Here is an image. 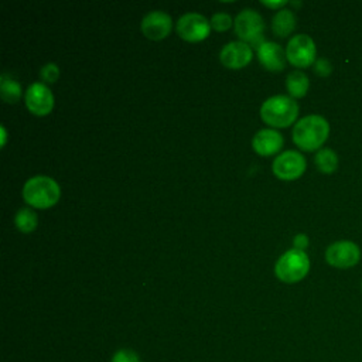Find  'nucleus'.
Returning a JSON list of instances; mask_svg holds the SVG:
<instances>
[{
    "instance_id": "4",
    "label": "nucleus",
    "mask_w": 362,
    "mask_h": 362,
    "mask_svg": "<svg viewBox=\"0 0 362 362\" xmlns=\"http://www.w3.org/2000/svg\"><path fill=\"white\" fill-rule=\"evenodd\" d=\"M310 270V259L304 250L290 249L283 253L274 266V273L283 283H297L303 280Z\"/></svg>"
},
{
    "instance_id": "24",
    "label": "nucleus",
    "mask_w": 362,
    "mask_h": 362,
    "mask_svg": "<svg viewBox=\"0 0 362 362\" xmlns=\"http://www.w3.org/2000/svg\"><path fill=\"white\" fill-rule=\"evenodd\" d=\"M293 245H294V249H298V250L307 249V246H308V236L304 235V233L296 235L294 239H293Z\"/></svg>"
},
{
    "instance_id": "5",
    "label": "nucleus",
    "mask_w": 362,
    "mask_h": 362,
    "mask_svg": "<svg viewBox=\"0 0 362 362\" xmlns=\"http://www.w3.org/2000/svg\"><path fill=\"white\" fill-rule=\"evenodd\" d=\"M233 27H235V34L246 44H249L250 47H255L256 49L266 42L264 41V21L262 18V16L253 10V8H245L242 10L235 21H233Z\"/></svg>"
},
{
    "instance_id": "11",
    "label": "nucleus",
    "mask_w": 362,
    "mask_h": 362,
    "mask_svg": "<svg viewBox=\"0 0 362 362\" xmlns=\"http://www.w3.org/2000/svg\"><path fill=\"white\" fill-rule=\"evenodd\" d=\"M253 58V51L249 44L243 41H232L226 44L219 54V59L223 66L229 69L245 68Z\"/></svg>"
},
{
    "instance_id": "23",
    "label": "nucleus",
    "mask_w": 362,
    "mask_h": 362,
    "mask_svg": "<svg viewBox=\"0 0 362 362\" xmlns=\"http://www.w3.org/2000/svg\"><path fill=\"white\" fill-rule=\"evenodd\" d=\"M314 72L318 75V76H328L331 72H332V65L328 59L325 58H318L315 62H314Z\"/></svg>"
},
{
    "instance_id": "20",
    "label": "nucleus",
    "mask_w": 362,
    "mask_h": 362,
    "mask_svg": "<svg viewBox=\"0 0 362 362\" xmlns=\"http://www.w3.org/2000/svg\"><path fill=\"white\" fill-rule=\"evenodd\" d=\"M209 23H211V28H214V30L218 31V33L226 31V30L230 28L232 24H233L230 16L226 14V13H216V14H214V16L211 17V21H209Z\"/></svg>"
},
{
    "instance_id": "21",
    "label": "nucleus",
    "mask_w": 362,
    "mask_h": 362,
    "mask_svg": "<svg viewBox=\"0 0 362 362\" xmlns=\"http://www.w3.org/2000/svg\"><path fill=\"white\" fill-rule=\"evenodd\" d=\"M40 76H41V79H42L44 82H47V83L55 82V81L58 79V76H59V68H58V65H57V64H52V62L45 64V65L41 68V71H40Z\"/></svg>"
},
{
    "instance_id": "14",
    "label": "nucleus",
    "mask_w": 362,
    "mask_h": 362,
    "mask_svg": "<svg viewBox=\"0 0 362 362\" xmlns=\"http://www.w3.org/2000/svg\"><path fill=\"white\" fill-rule=\"evenodd\" d=\"M259 62L272 72H280L286 66V51L277 42H263L257 48Z\"/></svg>"
},
{
    "instance_id": "17",
    "label": "nucleus",
    "mask_w": 362,
    "mask_h": 362,
    "mask_svg": "<svg viewBox=\"0 0 362 362\" xmlns=\"http://www.w3.org/2000/svg\"><path fill=\"white\" fill-rule=\"evenodd\" d=\"M314 163L322 174H332L338 168V156L331 148H320L314 157Z\"/></svg>"
},
{
    "instance_id": "6",
    "label": "nucleus",
    "mask_w": 362,
    "mask_h": 362,
    "mask_svg": "<svg viewBox=\"0 0 362 362\" xmlns=\"http://www.w3.org/2000/svg\"><path fill=\"white\" fill-rule=\"evenodd\" d=\"M317 48L313 38L307 34L294 35L286 47V58L296 68H307L317 59Z\"/></svg>"
},
{
    "instance_id": "9",
    "label": "nucleus",
    "mask_w": 362,
    "mask_h": 362,
    "mask_svg": "<svg viewBox=\"0 0 362 362\" xmlns=\"http://www.w3.org/2000/svg\"><path fill=\"white\" fill-rule=\"evenodd\" d=\"M361 259L359 246L351 240H338L325 250V260L337 269H348L358 264Z\"/></svg>"
},
{
    "instance_id": "22",
    "label": "nucleus",
    "mask_w": 362,
    "mask_h": 362,
    "mask_svg": "<svg viewBox=\"0 0 362 362\" xmlns=\"http://www.w3.org/2000/svg\"><path fill=\"white\" fill-rule=\"evenodd\" d=\"M112 362H141V361L136 352L130 349H120L113 355Z\"/></svg>"
},
{
    "instance_id": "25",
    "label": "nucleus",
    "mask_w": 362,
    "mask_h": 362,
    "mask_svg": "<svg viewBox=\"0 0 362 362\" xmlns=\"http://www.w3.org/2000/svg\"><path fill=\"white\" fill-rule=\"evenodd\" d=\"M262 4H264L266 7L273 8V10H281V7L287 4V1L286 0H280V1H266V0H263Z\"/></svg>"
},
{
    "instance_id": "7",
    "label": "nucleus",
    "mask_w": 362,
    "mask_h": 362,
    "mask_svg": "<svg viewBox=\"0 0 362 362\" xmlns=\"http://www.w3.org/2000/svg\"><path fill=\"white\" fill-rule=\"evenodd\" d=\"M307 167L304 156L296 150H287L279 154L272 164L273 174L283 181H293L300 178Z\"/></svg>"
},
{
    "instance_id": "3",
    "label": "nucleus",
    "mask_w": 362,
    "mask_h": 362,
    "mask_svg": "<svg viewBox=\"0 0 362 362\" xmlns=\"http://www.w3.org/2000/svg\"><path fill=\"white\" fill-rule=\"evenodd\" d=\"M298 116L297 102L287 95H276L260 106V117L272 127H288Z\"/></svg>"
},
{
    "instance_id": "8",
    "label": "nucleus",
    "mask_w": 362,
    "mask_h": 362,
    "mask_svg": "<svg viewBox=\"0 0 362 362\" xmlns=\"http://www.w3.org/2000/svg\"><path fill=\"white\" fill-rule=\"evenodd\" d=\"M177 34L188 42H199L211 33V23L199 13H187L177 21Z\"/></svg>"
},
{
    "instance_id": "16",
    "label": "nucleus",
    "mask_w": 362,
    "mask_h": 362,
    "mask_svg": "<svg viewBox=\"0 0 362 362\" xmlns=\"http://www.w3.org/2000/svg\"><path fill=\"white\" fill-rule=\"evenodd\" d=\"M286 88L293 99L303 98L307 95L310 88L308 76L301 71H291L286 78Z\"/></svg>"
},
{
    "instance_id": "1",
    "label": "nucleus",
    "mask_w": 362,
    "mask_h": 362,
    "mask_svg": "<svg viewBox=\"0 0 362 362\" xmlns=\"http://www.w3.org/2000/svg\"><path fill=\"white\" fill-rule=\"evenodd\" d=\"M329 134L328 122L320 115L301 117L293 129V141L304 151L320 150Z\"/></svg>"
},
{
    "instance_id": "15",
    "label": "nucleus",
    "mask_w": 362,
    "mask_h": 362,
    "mask_svg": "<svg viewBox=\"0 0 362 362\" xmlns=\"http://www.w3.org/2000/svg\"><path fill=\"white\" fill-rule=\"evenodd\" d=\"M296 28V16L291 10H279L272 20V30L277 37H287Z\"/></svg>"
},
{
    "instance_id": "18",
    "label": "nucleus",
    "mask_w": 362,
    "mask_h": 362,
    "mask_svg": "<svg viewBox=\"0 0 362 362\" xmlns=\"http://www.w3.org/2000/svg\"><path fill=\"white\" fill-rule=\"evenodd\" d=\"M0 95L6 103H17L21 98V86L17 81L3 74L0 78Z\"/></svg>"
},
{
    "instance_id": "19",
    "label": "nucleus",
    "mask_w": 362,
    "mask_h": 362,
    "mask_svg": "<svg viewBox=\"0 0 362 362\" xmlns=\"http://www.w3.org/2000/svg\"><path fill=\"white\" fill-rule=\"evenodd\" d=\"M14 222L20 232L30 233L37 228L38 218H37V214L34 211H31L30 208H21L17 211V214L14 216Z\"/></svg>"
},
{
    "instance_id": "2",
    "label": "nucleus",
    "mask_w": 362,
    "mask_h": 362,
    "mask_svg": "<svg viewBox=\"0 0 362 362\" xmlns=\"http://www.w3.org/2000/svg\"><path fill=\"white\" fill-rule=\"evenodd\" d=\"M61 197V188L58 182L47 175H35L25 181L23 187L24 201L38 209H47L54 206Z\"/></svg>"
},
{
    "instance_id": "10",
    "label": "nucleus",
    "mask_w": 362,
    "mask_h": 362,
    "mask_svg": "<svg viewBox=\"0 0 362 362\" xmlns=\"http://www.w3.org/2000/svg\"><path fill=\"white\" fill-rule=\"evenodd\" d=\"M27 109L35 116H47L54 107V95L45 83H31L24 95Z\"/></svg>"
},
{
    "instance_id": "26",
    "label": "nucleus",
    "mask_w": 362,
    "mask_h": 362,
    "mask_svg": "<svg viewBox=\"0 0 362 362\" xmlns=\"http://www.w3.org/2000/svg\"><path fill=\"white\" fill-rule=\"evenodd\" d=\"M1 139H3V146L6 144V129H4V126H1Z\"/></svg>"
},
{
    "instance_id": "13",
    "label": "nucleus",
    "mask_w": 362,
    "mask_h": 362,
    "mask_svg": "<svg viewBox=\"0 0 362 362\" xmlns=\"http://www.w3.org/2000/svg\"><path fill=\"white\" fill-rule=\"evenodd\" d=\"M284 139L283 136L274 129H262L259 130L252 140V147L259 156H272L280 151L283 147Z\"/></svg>"
},
{
    "instance_id": "12",
    "label": "nucleus",
    "mask_w": 362,
    "mask_h": 362,
    "mask_svg": "<svg viewBox=\"0 0 362 362\" xmlns=\"http://www.w3.org/2000/svg\"><path fill=\"white\" fill-rule=\"evenodd\" d=\"M171 25H173L171 17L167 13L158 11V10L146 14L141 20L143 34L153 41L165 38L171 31Z\"/></svg>"
}]
</instances>
